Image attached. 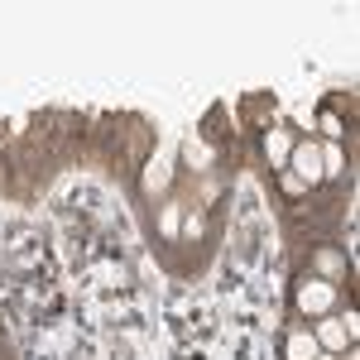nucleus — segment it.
Here are the masks:
<instances>
[{
	"instance_id": "obj_1",
	"label": "nucleus",
	"mask_w": 360,
	"mask_h": 360,
	"mask_svg": "<svg viewBox=\"0 0 360 360\" xmlns=\"http://www.w3.org/2000/svg\"><path fill=\"white\" fill-rule=\"evenodd\" d=\"M288 159H293V178H298V183H317V178H322V149H317V144H298Z\"/></svg>"
},
{
	"instance_id": "obj_2",
	"label": "nucleus",
	"mask_w": 360,
	"mask_h": 360,
	"mask_svg": "<svg viewBox=\"0 0 360 360\" xmlns=\"http://www.w3.org/2000/svg\"><path fill=\"white\" fill-rule=\"evenodd\" d=\"M332 303H336V288L322 283V278H307L303 288H298V307H303V312H327Z\"/></svg>"
},
{
	"instance_id": "obj_3",
	"label": "nucleus",
	"mask_w": 360,
	"mask_h": 360,
	"mask_svg": "<svg viewBox=\"0 0 360 360\" xmlns=\"http://www.w3.org/2000/svg\"><path fill=\"white\" fill-rule=\"evenodd\" d=\"M356 341V317H346V322H322L317 327V346H327V351H346Z\"/></svg>"
},
{
	"instance_id": "obj_4",
	"label": "nucleus",
	"mask_w": 360,
	"mask_h": 360,
	"mask_svg": "<svg viewBox=\"0 0 360 360\" xmlns=\"http://www.w3.org/2000/svg\"><path fill=\"white\" fill-rule=\"evenodd\" d=\"M317 356H322L317 336H307V332H293V336H288V360H317Z\"/></svg>"
},
{
	"instance_id": "obj_5",
	"label": "nucleus",
	"mask_w": 360,
	"mask_h": 360,
	"mask_svg": "<svg viewBox=\"0 0 360 360\" xmlns=\"http://www.w3.org/2000/svg\"><path fill=\"white\" fill-rule=\"evenodd\" d=\"M264 149H269V159H274V164H288V154H293V144H288L283 130H269V135H264Z\"/></svg>"
},
{
	"instance_id": "obj_6",
	"label": "nucleus",
	"mask_w": 360,
	"mask_h": 360,
	"mask_svg": "<svg viewBox=\"0 0 360 360\" xmlns=\"http://www.w3.org/2000/svg\"><path fill=\"white\" fill-rule=\"evenodd\" d=\"M183 159H188V164H212V149L197 144V139H188V144H183Z\"/></svg>"
},
{
	"instance_id": "obj_7",
	"label": "nucleus",
	"mask_w": 360,
	"mask_h": 360,
	"mask_svg": "<svg viewBox=\"0 0 360 360\" xmlns=\"http://www.w3.org/2000/svg\"><path fill=\"white\" fill-rule=\"evenodd\" d=\"M159 226H164V236H173V231H178V212H173V207H164V217H159Z\"/></svg>"
}]
</instances>
